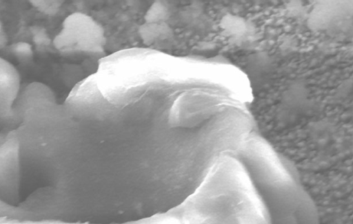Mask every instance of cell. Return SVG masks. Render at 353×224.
Masks as SVG:
<instances>
[{"label":"cell","instance_id":"52a82bcc","mask_svg":"<svg viewBox=\"0 0 353 224\" xmlns=\"http://www.w3.org/2000/svg\"><path fill=\"white\" fill-rule=\"evenodd\" d=\"M139 33L142 41L150 45L167 39L172 30L166 22L144 23L140 26Z\"/></svg>","mask_w":353,"mask_h":224},{"label":"cell","instance_id":"3957f363","mask_svg":"<svg viewBox=\"0 0 353 224\" xmlns=\"http://www.w3.org/2000/svg\"><path fill=\"white\" fill-rule=\"evenodd\" d=\"M106 38L103 27L89 15L74 12L63 22L53 44L63 53L99 55L104 51Z\"/></svg>","mask_w":353,"mask_h":224},{"label":"cell","instance_id":"7a4b0ae2","mask_svg":"<svg viewBox=\"0 0 353 224\" xmlns=\"http://www.w3.org/2000/svg\"><path fill=\"white\" fill-rule=\"evenodd\" d=\"M207 180L188 203L183 224H270L257 190L236 158H220Z\"/></svg>","mask_w":353,"mask_h":224},{"label":"cell","instance_id":"ba28073f","mask_svg":"<svg viewBox=\"0 0 353 224\" xmlns=\"http://www.w3.org/2000/svg\"><path fill=\"white\" fill-rule=\"evenodd\" d=\"M170 15V10L165 1L153 3L145 14V23L166 22Z\"/></svg>","mask_w":353,"mask_h":224},{"label":"cell","instance_id":"8992f818","mask_svg":"<svg viewBox=\"0 0 353 224\" xmlns=\"http://www.w3.org/2000/svg\"><path fill=\"white\" fill-rule=\"evenodd\" d=\"M21 78L17 68L0 57V95L13 102L20 88Z\"/></svg>","mask_w":353,"mask_h":224},{"label":"cell","instance_id":"5b68a950","mask_svg":"<svg viewBox=\"0 0 353 224\" xmlns=\"http://www.w3.org/2000/svg\"><path fill=\"white\" fill-rule=\"evenodd\" d=\"M56 97L52 89L45 83L33 81L21 85L12 102L10 117L4 127L15 129L25 114L30 109L46 103H55Z\"/></svg>","mask_w":353,"mask_h":224},{"label":"cell","instance_id":"277c9868","mask_svg":"<svg viewBox=\"0 0 353 224\" xmlns=\"http://www.w3.org/2000/svg\"><path fill=\"white\" fill-rule=\"evenodd\" d=\"M219 102L198 91L182 93L173 102L169 120L174 126L193 127L217 113Z\"/></svg>","mask_w":353,"mask_h":224},{"label":"cell","instance_id":"30bf717a","mask_svg":"<svg viewBox=\"0 0 353 224\" xmlns=\"http://www.w3.org/2000/svg\"><path fill=\"white\" fill-rule=\"evenodd\" d=\"M148 222L147 224H179L178 221L175 219H154V221H149Z\"/></svg>","mask_w":353,"mask_h":224},{"label":"cell","instance_id":"6da1fadb","mask_svg":"<svg viewBox=\"0 0 353 224\" xmlns=\"http://www.w3.org/2000/svg\"><path fill=\"white\" fill-rule=\"evenodd\" d=\"M232 155L246 169L270 224H319L316 205L296 170L262 140L252 137Z\"/></svg>","mask_w":353,"mask_h":224},{"label":"cell","instance_id":"9c48e42d","mask_svg":"<svg viewBox=\"0 0 353 224\" xmlns=\"http://www.w3.org/2000/svg\"><path fill=\"white\" fill-rule=\"evenodd\" d=\"M12 103L0 95V125L5 126L8 121Z\"/></svg>","mask_w":353,"mask_h":224}]
</instances>
